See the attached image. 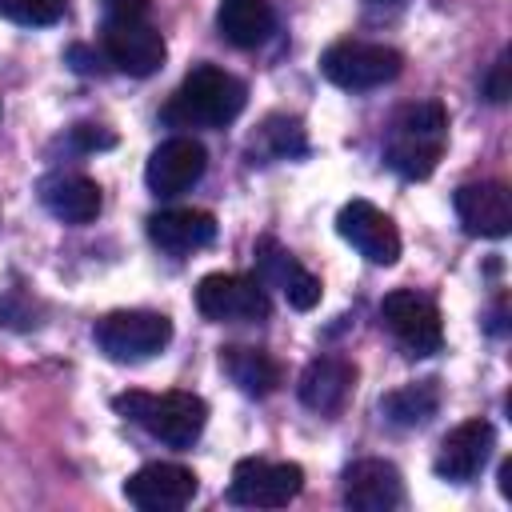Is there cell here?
<instances>
[{
    "mask_svg": "<svg viewBox=\"0 0 512 512\" xmlns=\"http://www.w3.org/2000/svg\"><path fill=\"white\" fill-rule=\"evenodd\" d=\"M256 268H260L256 280H260L264 288H280L292 308L308 312V308L320 304V280H316L284 244H276L272 236L256 240Z\"/></svg>",
    "mask_w": 512,
    "mask_h": 512,
    "instance_id": "cell-16",
    "label": "cell"
},
{
    "mask_svg": "<svg viewBox=\"0 0 512 512\" xmlns=\"http://www.w3.org/2000/svg\"><path fill=\"white\" fill-rule=\"evenodd\" d=\"M148 240L168 256L200 252L216 240V216L204 208H164L148 216Z\"/></svg>",
    "mask_w": 512,
    "mask_h": 512,
    "instance_id": "cell-17",
    "label": "cell"
},
{
    "mask_svg": "<svg viewBox=\"0 0 512 512\" xmlns=\"http://www.w3.org/2000/svg\"><path fill=\"white\" fill-rule=\"evenodd\" d=\"M484 96H488L492 104H504V100H508V56L496 60V68H492V76H488V84H484Z\"/></svg>",
    "mask_w": 512,
    "mask_h": 512,
    "instance_id": "cell-27",
    "label": "cell"
},
{
    "mask_svg": "<svg viewBox=\"0 0 512 512\" xmlns=\"http://www.w3.org/2000/svg\"><path fill=\"white\" fill-rule=\"evenodd\" d=\"M44 208L64 224H92L100 216V184L84 172H56L40 184Z\"/></svg>",
    "mask_w": 512,
    "mask_h": 512,
    "instance_id": "cell-18",
    "label": "cell"
},
{
    "mask_svg": "<svg viewBox=\"0 0 512 512\" xmlns=\"http://www.w3.org/2000/svg\"><path fill=\"white\" fill-rule=\"evenodd\" d=\"M440 408V384L436 380H412V384H400L392 388L384 400H380V412L388 424L396 428H420L436 416Z\"/></svg>",
    "mask_w": 512,
    "mask_h": 512,
    "instance_id": "cell-22",
    "label": "cell"
},
{
    "mask_svg": "<svg viewBox=\"0 0 512 512\" xmlns=\"http://www.w3.org/2000/svg\"><path fill=\"white\" fill-rule=\"evenodd\" d=\"M244 104L248 92L232 72L216 64H196L172 92L164 120L176 128H224L244 112Z\"/></svg>",
    "mask_w": 512,
    "mask_h": 512,
    "instance_id": "cell-2",
    "label": "cell"
},
{
    "mask_svg": "<svg viewBox=\"0 0 512 512\" xmlns=\"http://www.w3.org/2000/svg\"><path fill=\"white\" fill-rule=\"evenodd\" d=\"M104 56L128 76H152L160 72L168 44L148 20H104Z\"/></svg>",
    "mask_w": 512,
    "mask_h": 512,
    "instance_id": "cell-10",
    "label": "cell"
},
{
    "mask_svg": "<svg viewBox=\"0 0 512 512\" xmlns=\"http://www.w3.org/2000/svg\"><path fill=\"white\" fill-rule=\"evenodd\" d=\"M344 504L352 512H392L404 504V476L392 460H356L344 468Z\"/></svg>",
    "mask_w": 512,
    "mask_h": 512,
    "instance_id": "cell-15",
    "label": "cell"
},
{
    "mask_svg": "<svg viewBox=\"0 0 512 512\" xmlns=\"http://www.w3.org/2000/svg\"><path fill=\"white\" fill-rule=\"evenodd\" d=\"M380 320L388 324V332L412 352V356H432L444 344V324H440V308L412 292V288H396L380 300Z\"/></svg>",
    "mask_w": 512,
    "mask_h": 512,
    "instance_id": "cell-8",
    "label": "cell"
},
{
    "mask_svg": "<svg viewBox=\"0 0 512 512\" xmlns=\"http://www.w3.org/2000/svg\"><path fill=\"white\" fill-rule=\"evenodd\" d=\"M204 168H208L204 144L192 140V136H172V140H164V144L152 148L148 168H144V180H148V188L156 196H180L192 184H200Z\"/></svg>",
    "mask_w": 512,
    "mask_h": 512,
    "instance_id": "cell-12",
    "label": "cell"
},
{
    "mask_svg": "<svg viewBox=\"0 0 512 512\" xmlns=\"http://www.w3.org/2000/svg\"><path fill=\"white\" fill-rule=\"evenodd\" d=\"M456 216L464 224L468 236H488V240H500L512 232V192L500 184V180H472V184H460L456 196Z\"/></svg>",
    "mask_w": 512,
    "mask_h": 512,
    "instance_id": "cell-13",
    "label": "cell"
},
{
    "mask_svg": "<svg viewBox=\"0 0 512 512\" xmlns=\"http://www.w3.org/2000/svg\"><path fill=\"white\" fill-rule=\"evenodd\" d=\"M196 492H200L196 472L184 464H168V460L144 464L124 480V496L140 512H180L196 500Z\"/></svg>",
    "mask_w": 512,
    "mask_h": 512,
    "instance_id": "cell-9",
    "label": "cell"
},
{
    "mask_svg": "<svg viewBox=\"0 0 512 512\" xmlns=\"http://www.w3.org/2000/svg\"><path fill=\"white\" fill-rule=\"evenodd\" d=\"M304 488V468L288 460H260L248 456L232 468L228 500L240 508H284Z\"/></svg>",
    "mask_w": 512,
    "mask_h": 512,
    "instance_id": "cell-7",
    "label": "cell"
},
{
    "mask_svg": "<svg viewBox=\"0 0 512 512\" xmlns=\"http://www.w3.org/2000/svg\"><path fill=\"white\" fill-rule=\"evenodd\" d=\"M68 60L76 64V72H84V76H92V72H104V60H100V52L92 56L84 44H72L68 48Z\"/></svg>",
    "mask_w": 512,
    "mask_h": 512,
    "instance_id": "cell-28",
    "label": "cell"
},
{
    "mask_svg": "<svg viewBox=\"0 0 512 512\" xmlns=\"http://www.w3.org/2000/svg\"><path fill=\"white\" fill-rule=\"evenodd\" d=\"M0 324L4 328H28V324H36L32 320V308H28V300L20 292H4L0 296Z\"/></svg>",
    "mask_w": 512,
    "mask_h": 512,
    "instance_id": "cell-25",
    "label": "cell"
},
{
    "mask_svg": "<svg viewBox=\"0 0 512 512\" xmlns=\"http://www.w3.org/2000/svg\"><path fill=\"white\" fill-rule=\"evenodd\" d=\"M264 140L272 144L276 156H296V152H304V132H300V124H296V120H284V116H272V120L264 124Z\"/></svg>",
    "mask_w": 512,
    "mask_h": 512,
    "instance_id": "cell-24",
    "label": "cell"
},
{
    "mask_svg": "<svg viewBox=\"0 0 512 512\" xmlns=\"http://www.w3.org/2000/svg\"><path fill=\"white\" fill-rule=\"evenodd\" d=\"M72 140H76L80 148H88V152H92V148H108V144H112V136H108V132H100V128H92V124H76V128H72Z\"/></svg>",
    "mask_w": 512,
    "mask_h": 512,
    "instance_id": "cell-29",
    "label": "cell"
},
{
    "mask_svg": "<svg viewBox=\"0 0 512 512\" xmlns=\"http://www.w3.org/2000/svg\"><path fill=\"white\" fill-rule=\"evenodd\" d=\"M152 0H104V20H144Z\"/></svg>",
    "mask_w": 512,
    "mask_h": 512,
    "instance_id": "cell-26",
    "label": "cell"
},
{
    "mask_svg": "<svg viewBox=\"0 0 512 512\" xmlns=\"http://www.w3.org/2000/svg\"><path fill=\"white\" fill-rule=\"evenodd\" d=\"M220 368L244 396H268L280 388V368L264 348L228 344V348H220Z\"/></svg>",
    "mask_w": 512,
    "mask_h": 512,
    "instance_id": "cell-21",
    "label": "cell"
},
{
    "mask_svg": "<svg viewBox=\"0 0 512 512\" xmlns=\"http://www.w3.org/2000/svg\"><path fill=\"white\" fill-rule=\"evenodd\" d=\"M352 384H356V368H352L344 356H316V360H308V368L300 372L296 392H300V400H304L312 412H336V408L348 400Z\"/></svg>",
    "mask_w": 512,
    "mask_h": 512,
    "instance_id": "cell-19",
    "label": "cell"
},
{
    "mask_svg": "<svg viewBox=\"0 0 512 512\" xmlns=\"http://www.w3.org/2000/svg\"><path fill=\"white\" fill-rule=\"evenodd\" d=\"M216 28L228 44L236 48H256L272 36L276 12L268 0H220L216 8Z\"/></svg>",
    "mask_w": 512,
    "mask_h": 512,
    "instance_id": "cell-20",
    "label": "cell"
},
{
    "mask_svg": "<svg viewBox=\"0 0 512 512\" xmlns=\"http://www.w3.org/2000/svg\"><path fill=\"white\" fill-rule=\"evenodd\" d=\"M496 448V428L488 420H464L456 424L444 440H440V452H436V476L440 480H452V484H468L492 456Z\"/></svg>",
    "mask_w": 512,
    "mask_h": 512,
    "instance_id": "cell-14",
    "label": "cell"
},
{
    "mask_svg": "<svg viewBox=\"0 0 512 512\" xmlns=\"http://www.w3.org/2000/svg\"><path fill=\"white\" fill-rule=\"evenodd\" d=\"M92 336L108 360L132 364V360L156 356L172 340V320L164 312H148V308H120V312H108L104 320H96Z\"/></svg>",
    "mask_w": 512,
    "mask_h": 512,
    "instance_id": "cell-4",
    "label": "cell"
},
{
    "mask_svg": "<svg viewBox=\"0 0 512 512\" xmlns=\"http://www.w3.org/2000/svg\"><path fill=\"white\" fill-rule=\"evenodd\" d=\"M196 308L216 324H252V320H268L272 312L264 284L240 272H208L196 284Z\"/></svg>",
    "mask_w": 512,
    "mask_h": 512,
    "instance_id": "cell-6",
    "label": "cell"
},
{
    "mask_svg": "<svg viewBox=\"0 0 512 512\" xmlns=\"http://www.w3.org/2000/svg\"><path fill=\"white\" fill-rule=\"evenodd\" d=\"M404 68V56L388 44H372V40H336L332 48H324L320 56V72L348 92H368L380 88L388 80H396Z\"/></svg>",
    "mask_w": 512,
    "mask_h": 512,
    "instance_id": "cell-5",
    "label": "cell"
},
{
    "mask_svg": "<svg viewBox=\"0 0 512 512\" xmlns=\"http://www.w3.org/2000/svg\"><path fill=\"white\" fill-rule=\"evenodd\" d=\"M112 408L168 448H188L208 424V404L196 392H120Z\"/></svg>",
    "mask_w": 512,
    "mask_h": 512,
    "instance_id": "cell-3",
    "label": "cell"
},
{
    "mask_svg": "<svg viewBox=\"0 0 512 512\" xmlns=\"http://www.w3.org/2000/svg\"><path fill=\"white\" fill-rule=\"evenodd\" d=\"M500 496H508V500H512V460H504V464H500Z\"/></svg>",
    "mask_w": 512,
    "mask_h": 512,
    "instance_id": "cell-30",
    "label": "cell"
},
{
    "mask_svg": "<svg viewBox=\"0 0 512 512\" xmlns=\"http://www.w3.org/2000/svg\"><path fill=\"white\" fill-rule=\"evenodd\" d=\"M448 144V112L440 100L408 104L396 112L388 140H384V160L392 172L404 180H428L444 156Z\"/></svg>",
    "mask_w": 512,
    "mask_h": 512,
    "instance_id": "cell-1",
    "label": "cell"
},
{
    "mask_svg": "<svg viewBox=\"0 0 512 512\" xmlns=\"http://www.w3.org/2000/svg\"><path fill=\"white\" fill-rule=\"evenodd\" d=\"M336 232L372 264H396L400 260V232L396 224L368 200H348L336 212Z\"/></svg>",
    "mask_w": 512,
    "mask_h": 512,
    "instance_id": "cell-11",
    "label": "cell"
},
{
    "mask_svg": "<svg viewBox=\"0 0 512 512\" xmlns=\"http://www.w3.org/2000/svg\"><path fill=\"white\" fill-rule=\"evenodd\" d=\"M0 16L24 28H48L64 16V0H0Z\"/></svg>",
    "mask_w": 512,
    "mask_h": 512,
    "instance_id": "cell-23",
    "label": "cell"
}]
</instances>
